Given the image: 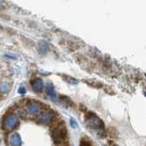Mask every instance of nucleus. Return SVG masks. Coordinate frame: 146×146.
<instances>
[{
	"mask_svg": "<svg viewBox=\"0 0 146 146\" xmlns=\"http://www.w3.org/2000/svg\"><path fill=\"white\" fill-rule=\"evenodd\" d=\"M50 135H51V138L55 144H64L67 138V128L65 124L62 121L60 123L58 121L55 122L52 125V130L50 131Z\"/></svg>",
	"mask_w": 146,
	"mask_h": 146,
	"instance_id": "nucleus-1",
	"label": "nucleus"
},
{
	"mask_svg": "<svg viewBox=\"0 0 146 146\" xmlns=\"http://www.w3.org/2000/svg\"><path fill=\"white\" fill-rule=\"evenodd\" d=\"M86 125L90 129L96 131L98 133H102L104 131V123L100 119L93 113H90L86 117Z\"/></svg>",
	"mask_w": 146,
	"mask_h": 146,
	"instance_id": "nucleus-2",
	"label": "nucleus"
},
{
	"mask_svg": "<svg viewBox=\"0 0 146 146\" xmlns=\"http://www.w3.org/2000/svg\"><path fill=\"white\" fill-rule=\"evenodd\" d=\"M19 124V119L15 113H9L4 118L3 120V128L6 131H13Z\"/></svg>",
	"mask_w": 146,
	"mask_h": 146,
	"instance_id": "nucleus-3",
	"label": "nucleus"
},
{
	"mask_svg": "<svg viewBox=\"0 0 146 146\" xmlns=\"http://www.w3.org/2000/svg\"><path fill=\"white\" fill-rule=\"evenodd\" d=\"M57 121V119L55 117L52 111H44L41 112V114L38 116V122L40 124L45 125H52L53 123Z\"/></svg>",
	"mask_w": 146,
	"mask_h": 146,
	"instance_id": "nucleus-4",
	"label": "nucleus"
},
{
	"mask_svg": "<svg viewBox=\"0 0 146 146\" xmlns=\"http://www.w3.org/2000/svg\"><path fill=\"white\" fill-rule=\"evenodd\" d=\"M26 113L29 114L31 116L38 115L42 111V106L39 103V102L36 100H30V102L27 104V107L25 110Z\"/></svg>",
	"mask_w": 146,
	"mask_h": 146,
	"instance_id": "nucleus-5",
	"label": "nucleus"
},
{
	"mask_svg": "<svg viewBox=\"0 0 146 146\" xmlns=\"http://www.w3.org/2000/svg\"><path fill=\"white\" fill-rule=\"evenodd\" d=\"M9 145L10 146H21V137L17 132H14L10 136H9Z\"/></svg>",
	"mask_w": 146,
	"mask_h": 146,
	"instance_id": "nucleus-6",
	"label": "nucleus"
},
{
	"mask_svg": "<svg viewBox=\"0 0 146 146\" xmlns=\"http://www.w3.org/2000/svg\"><path fill=\"white\" fill-rule=\"evenodd\" d=\"M31 87L36 92H40L44 89V84L41 79H35L31 81Z\"/></svg>",
	"mask_w": 146,
	"mask_h": 146,
	"instance_id": "nucleus-7",
	"label": "nucleus"
},
{
	"mask_svg": "<svg viewBox=\"0 0 146 146\" xmlns=\"http://www.w3.org/2000/svg\"><path fill=\"white\" fill-rule=\"evenodd\" d=\"M45 91L49 98H51L53 100L57 98V93H56V91H55V89L51 83H47V85L45 86Z\"/></svg>",
	"mask_w": 146,
	"mask_h": 146,
	"instance_id": "nucleus-8",
	"label": "nucleus"
},
{
	"mask_svg": "<svg viewBox=\"0 0 146 146\" xmlns=\"http://www.w3.org/2000/svg\"><path fill=\"white\" fill-rule=\"evenodd\" d=\"M38 49L40 54H46L48 51V44L46 41H40L38 45Z\"/></svg>",
	"mask_w": 146,
	"mask_h": 146,
	"instance_id": "nucleus-9",
	"label": "nucleus"
},
{
	"mask_svg": "<svg viewBox=\"0 0 146 146\" xmlns=\"http://www.w3.org/2000/svg\"><path fill=\"white\" fill-rule=\"evenodd\" d=\"M9 90H10V85L7 82H1L0 83V95H4L6 96Z\"/></svg>",
	"mask_w": 146,
	"mask_h": 146,
	"instance_id": "nucleus-10",
	"label": "nucleus"
},
{
	"mask_svg": "<svg viewBox=\"0 0 146 146\" xmlns=\"http://www.w3.org/2000/svg\"><path fill=\"white\" fill-rule=\"evenodd\" d=\"M86 83H88L90 86L93 87V88H102V84L100 83V82H99L98 80H86Z\"/></svg>",
	"mask_w": 146,
	"mask_h": 146,
	"instance_id": "nucleus-11",
	"label": "nucleus"
},
{
	"mask_svg": "<svg viewBox=\"0 0 146 146\" xmlns=\"http://www.w3.org/2000/svg\"><path fill=\"white\" fill-rule=\"evenodd\" d=\"M59 100H60L61 103H63L65 106H70V105L73 104V102L70 100V99L68 97H66V96H60V97H59Z\"/></svg>",
	"mask_w": 146,
	"mask_h": 146,
	"instance_id": "nucleus-12",
	"label": "nucleus"
},
{
	"mask_svg": "<svg viewBox=\"0 0 146 146\" xmlns=\"http://www.w3.org/2000/svg\"><path fill=\"white\" fill-rule=\"evenodd\" d=\"M64 78V80H65V81L68 82V83H70V84H78L79 83V80L74 79V78H72V77H70V76H63Z\"/></svg>",
	"mask_w": 146,
	"mask_h": 146,
	"instance_id": "nucleus-13",
	"label": "nucleus"
},
{
	"mask_svg": "<svg viewBox=\"0 0 146 146\" xmlns=\"http://www.w3.org/2000/svg\"><path fill=\"white\" fill-rule=\"evenodd\" d=\"M80 146H93L91 144V143L90 141H87V140H82L80 141Z\"/></svg>",
	"mask_w": 146,
	"mask_h": 146,
	"instance_id": "nucleus-14",
	"label": "nucleus"
},
{
	"mask_svg": "<svg viewBox=\"0 0 146 146\" xmlns=\"http://www.w3.org/2000/svg\"><path fill=\"white\" fill-rule=\"evenodd\" d=\"M70 125H71L72 128H74V129L78 127V123H77V121L74 120V119H70Z\"/></svg>",
	"mask_w": 146,
	"mask_h": 146,
	"instance_id": "nucleus-15",
	"label": "nucleus"
},
{
	"mask_svg": "<svg viewBox=\"0 0 146 146\" xmlns=\"http://www.w3.org/2000/svg\"><path fill=\"white\" fill-rule=\"evenodd\" d=\"M26 89L24 88V87H19V89H18L17 90V92L19 93V94H22V95H24L26 93Z\"/></svg>",
	"mask_w": 146,
	"mask_h": 146,
	"instance_id": "nucleus-16",
	"label": "nucleus"
},
{
	"mask_svg": "<svg viewBox=\"0 0 146 146\" xmlns=\"http://www.w3.org/2000/svg\"><path fill=\"white\" fill-rule=\"evenodd\" d=\"M5 57H7V58H10L11 59H15L16 57L15 56H12V55H9V54H6L5 55Z\"/></svg>",
	"mask_w": 146,
	"mask_h": 146,
	"instance_id": "nucleus-17",
	"label": "nucleus"
},
{
	"mask_svg": "<svg viewBox=\"0 0 146 146\" xmlns=\"http://www.w3.org/2000/svg\"><path fill=\"white\" fill-rule=\"evenodd\" d=\"M1 7H2V6H1V3H0V9H1Z\"/></svg>",
	"mask_w": 146,
	"mask_h": 146,
	"instance_id": "nucleus-18",
	"label": "nucleus"
},
{
	"mask_svg": "<svg viewBox=\"0 0 146 146\" xmlns=\"http://www.w3.org/2000/svg\"><path fill=\"white\" fill-rule=\"evenodd\" d=\"M113 146H119V145H113Z\"/></svg>",
	"mask_w": 146,
	"mask_h": 146,
	"instance_id": "nucleus-19",
	"label": "nucleus"
},
{
	"mask_svg": "<svg viewBox=\"0 0 146 146\" xmlns=\"http://www.w3.org/2000/svg\"><path fill=\"white\" fill-rule=\"evenodd\" d=\"M0 68H1V65H0Z\"/></svg>",
	"mask_w": 146,
	"mask_h": 146,
	"instance_id": "nucleus-20",
	"label": "nucleus"
}]
</instances>
